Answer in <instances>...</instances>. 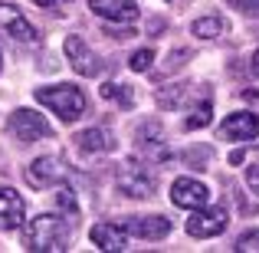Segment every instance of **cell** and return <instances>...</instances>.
Returning a JSON list of instances; mask_svg holds the SVG:
<instances>
[{
    "instance_id": "obj_8",
    "label": "cell",
    "mask_w": 259,
    "mask_h": 253,
    "mask_svg": "<svg viewBox=\"0 0 259 253\" xmlns=\"http://www.w3.org/2000/svg\"><path fill=\"white\" fill-rule=\"evenodd\" d=\"M0 30L20 43H36V26L26 20V13L13 4H0Z\"/></svg>"
},
{
    "instance_id": "obj_19",
    "label": "cell",
    "mask_w": 259,
    "mask_h": 253,
    "mask_svg": "<svg viewBox=\"0 0 259 253\" xmlns=\"http://www.w3.org/2000/svg\"><path fill=\"white\" fill-rule=\"evenodd\" d=\"M141 155H145L148 161H167L171 158V148L161 138H148V141H141Z\"/></svg>"
},
{
    "instance_id": "obj_22",
    "label": "cell",
    "mask_w": 259,
    "mask_h": 253,
    "mask_svg": "<svg viewBox=\"0 0 259 253\" xmlns=\"http://www.w3.org/2000/svg\"><path fill=\"white\" fill-rule=\"evenodd\" d=\"M56 201H59V207H63V210H76V197H72V188H66V184H59Z\"/></svg>"
},
{
    "instance_id": "obj_11",
    "label": "cell",
    "mask_w": 259,
    "mask_h": 253,
    "mask_svg": "<svg viewBox=\"0 0 259 253\" xmlns=\"http://www.w3.org/2000/svg\"><path fill=\"white\" fill-rule=\"evenodd\" d=\"M89 10L95 13V17L108 20V23H135L138 20V4L135 0H89Z\"/></svg>"
},
{
    "instance_id": "obj_21",
    "label": "cell",
    "mask_w": 259,
    "mask_h": 253,
    "mask_svg": "<svg viewBox=\"0 0 259 253\" xmlns=\"http://www.w3.org/2000/svg\"><path fill=\"white\" fill-rule=\"evenodd\" d=\"M151 63H154V50H138V53H132V59H128V66H132L135 73H148Z\"/></svg>"
},
{
    "instance_id": "obj_17",
    "label": "cell",
    "mask_w": 259,
    "mask_h": 253,
    "mask_svg": "<svg viewBox=\"0 0 259 253\" xmlns=\"http://www.w3.org/2000/svg\"><path fill=\"white\" fill-rule=\"evenodd\" d=\"M210 122H213V102L210 99H203L200 105L194 109V112L184 119V132H197V128H207Z\"/></svg>"
},
{
    "instance_id": "obj_10",
    "label": "cell",
    "mask_w": 259,
    "mask_h": 253,
    "mask_svg": "<svg viewBox=\"0 0 259 253\" xmlns=\"http://www.w3.org/2000/svg\"><path fill=\"white\" fill-rule=\"evenodd\" d=\"M63 50H66V56H69L72 69H76L79 76H99V73H102V59L89 50V43L82 37H66Z\"/></svg>"
},
{
    "instance_id": "obj_26",
    "label": "cell",
    "mask_w": 259,
    "mask_h": 253,
    "mask_svg": "<svg viewBox=\"0 0 259 253\" xmlns=\"http://www.w3.org/2000/svg\"><path fill=\"white\" fill-rule=\"evenodd\" d=\"M249 69H253V76L259 79V50L253 53V59H249Z\"/></svg>"
},
{
    "instance_id": "obj_4",
    "label": "cell",
    "mask_w": 259,
    "mask_h": 253,
    "mask_svg": "<svg viewBox=\"0 0 259 253\" xmlns=\"http://www.w3.org/2000/svg\"><path fill=\"white\" fill-rule=\"evenodd\" d=\"M7 128L20 141H39V138H50L53 135V125L46 122V115L33 112V109H13L10 119H7Z\"/></svg>"
},
{
    "instance_id": "obj_24",
    "label": "cell",
    "mask_w": 259,
    "mask_h": 253,
    "mask_svg": "<svg viewBox=\"0 0 259 253\" xmlns=\"http://www.w3.org/2000/svg\"><path fill=\"white\" fill-rule=\"evenodd\" d=\"M102 99H121L125 105L132 102V99H128L125 92H121V86H115V83H105V86H102Z\"/></svg>"
},
{
    "instance_id": "obj_25",
    "label": "cell",
    "mask_w": 259,
    "mask_h": 253,
    "mask_svg": "<svg viewBox=\"0 0 259 253\" xmlns=\"http://www.w3.org/2000/svg\"><path fill=\"white\" fill-rule=\"evenodd\" d=\"M246 184H249V191L259 197V165H253V168H246Z\"/></svg>"
},
{
    "instance_id": "obj_1",
    "label": "cell",
    "mask_w": 259,
    "mask_h": 253,
    "mask_svg": "<svg viewBox=\"0 0 259 253\" xmlns=\"http://www.w3.org/2000/svg\"><path fill=\"white\" fill-rule=\"evenodd\" d=\"M23 247L33 253H63L69 247V224L59 214H36L23 224Z\"/></svg>"
},
{
    "instance_id": "obj_12",
    "label": "cell",
    "mask_w": 259,
    "mask_h": 253,
    "mask_svg": "<svg viewBox=\"0 0 259 253\" xmlns=\"http://www.w3.org/2000/svg\"><path fill=\"white\" fill-rule=\"evenodd\" d=\"M26 221V201L20 191L0 188V230H17Z\"/></svg>"
},
{
    "instance_id": "obj_27",
    "label": "cell",
    "mask_w": 259,
    "mask_h": 253,
    "mask_svg": "<svg viewBox=\"0 0 259 253\" xmlns=\"http://www.w3.org/2000/svg\"><path fill=\"white\" fill-rule=\"evenodd\" d=\"M39 7H53V4H63V0H36Z\"/></svg>"
},
{
    "instance_id": "obj_18",
    "label": "cell",
    "mask_w": 259,
    "mask_h": 253,
    "mask_svg": "<svg viewBox=\"0 0 259 253\" xmlns=\"http://www.w3.org/2000/svg\"><path fill=\"white\" fill-rule=\"evenodd\" d=\"M184 99H190V89L187 86H167V89H161V92H158V105L167 109V112L181 109Z\"/></svg>"
},
{
    "instance_id": "obj_2",
    "label": "cell",
    "mask_w": 259,
    "mask_h": 253,
    "mask_svg": "<svg viewBox=\"0 0 259 253\" xmlns=\"http://www.w3.org/2000/svg\"><path fill=\"white\" fill-rule=\"evenodd\" d=\"M36 102L59 115L63 122H76L85 112V92L72 83H59V86H39L36 89Z\"/></svg>"
},
{
    "instance_id": "obj_23",
    "label": "cell",
    "mask_w": 259,
    "mask_h": 253,
    "mask_svg": "<svg viewBox=\"0 0 259 253\" xmlns=\"http://www.w3.org/2000/svg\"><path fill=\"white\" fill-rule=\"evenodd\" d=\"M230 7H236L243 17H259V0H230Z\"/></svg>"
},
{
    "instance_id": "obj_14",
    "label": "cell",
    "mask_w": 259,
    "mask_h": 253,
    "mask_svg": "<svg viewBox=\"0 0 259 253\" xmlns=\"http://www.w3.org/2000/svg\"><path fill=\"white\" fill-rule=\"evenodd\" d=\"M89 240L99 250L121 253V250H128V230L121 227V224H95V227L89 230Z\"/></svg>"
},
{
    "instance_id": "obj_16",
    "label": "cell",
    "mask_w": 259,
    "mask_h": 253,
    "mask_svg": "<svg viewBox=\"0 0 259 253\" xmlns=\"http://www.w3.org/2000/svg\"><path fill=\"white\" fill-rule=\"evenodd\" d=\"M190 33H194V37H200V40H217V37H223V33H227V20L210 13V17L194 20V23H190Z\"/></svg>"
},
{
    "instance_id": "obj_6",
    "label": "cell",
    "mask_w": 259,
    "mask_h": 253,
    "mask_svg": "<svg viewBox=\"0 0 259 253\" xmlns=\"http://www.w3.org/2000/svg\"><path fill=\"white\" fill-rule=\"evenodd\" d=\"M23 177H26V184H30L33 191H46V188H56V184L66 177V165L56 158V155H39V158L23 171Z\"/></svg>"
},
{
    "instance_id": "obj_5",
    "label": "cell",
    "mask_w": 259,
    "mask_h": 253,
    "mask_svg": "<svg viewBox=\"0 0 259 253\" xmlns=\"http://www.w3.org/2000/svg\"><path fill=\"white\" fill-rule=\"evenodd\" d=\"M115 188L125 197H135V201H145V197H154L158 191V177L151 171H145L141 165H125L115 177Z\"/></svg>"
},
{
    "instance_id": "obj_28",
    "label": "cell",
    "mask_w": 259,
    "mask_h": 253,
    "mask_svg": "<svg viewBox=\"0 0 259 253\" xmlns=\"http://www.w3.org/2000/svg\"><path fill=\"white\" fill-rule=\"evenodd\" d=\"M0 66H4V53H0Z\"/></svg>"
},
{
    "instance_id": "obj_20",
    "label": "cell",
    "mask_w": 259,
    "mask_h": 253,
    "mask_svg": "<svg viewBox=\"0 0 259 253\" xmlns=\"http://www.w3.org/2000/svg\"><path fill=\"white\" fill-rule=\"evenodd\" d=\"M233 250H240V253H259V230H246V234H240V237H236V243H233Z\"/></svg>"
},
{
    "instance_id": "obj_7",
    "label": "cell",
    "mask_w": 259,
    "mask_h": 253,
    "mask_svg": "<svg viewBox=\"0 0 259 253\" xmlns=\"http://www.w3.org/2000/svg\"><path fill=\"white\" fill-rule=\"evenodd\" d=\"M171 201H174V207H181V210H197V207H207L210 204V188L203 181H197V177H177V181L171 184Z\"/></svg>"
},
{
    "instance_id": "obj_9",
    "label": "cell",
    "mask_w": 259,
    "mask_h": 253,
    "mask_svg": "<svg viewBox=\"0 0 259 253\" xmlns=\"http://www.w3.org/2000/svg\"><path fill=\"white\" fill-rule=\"evenodd\" d=\"M121 227L128 230V237H138V240H164L171 234V221L164 214L128 217V221H121Z\"/></svg>"
},
{
    "instance_id": "obj_3",
    "label": "cell",
    "mask_w": 259,
    "mask_h": 253,
    "mask_svg": "<svg viewBox=\"0 0 259 253\" xmlns=\"http://www.w3.org/2000/svg\"><path fill=\"white\" fill-rule=\"evenodd\" d=\"M227 224H230V214L217 204V207H197V210H190V217H187V237H194V240H210V237H220L223 230H227Z\"/></svg>"
},
{
    "instance_id": "obj_15",
    "label": "cell",
    "mask_w": 259,
    "mask_h": 253,
    "mask_svg": "<svg viewBox=\"0 0 259 253\" xmlns=\"http://www.w3.org/2000/svg\"><path fill=\"white\" fill-rule=\"evenodd\" d=\"M76 145H79V152H89V155L112 152V135H105L102 128H85V132L76 135Z\"/></svg>"
},
{
    "instance_id": "obj_13",
    "label": "cell",
    "mask_w": 259,
    "mask_h": 253,
    "mask_svg": "<svg viewBox=\"0 0 259 253\" xmlns=\"http://www.w3.org/2000/svg\"><path fill=\"white\" fill-rule=\"evenodd\" d=\"M220 135H223V138H230V141H253L256 135H259V115H253V112H233V115H227L223 125H220Z\"/></svg>"
}]
</instances>
